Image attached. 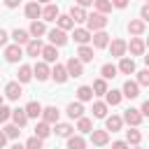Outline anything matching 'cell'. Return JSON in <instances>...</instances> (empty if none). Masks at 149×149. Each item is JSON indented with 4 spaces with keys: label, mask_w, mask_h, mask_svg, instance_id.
<instances>
[{
    "label": "cell",
    "mask_w": 149,
    "mask_h": 149,
    "mask_svg": "<svg viewBox=\"0 0 149 149\" xmlns=\"http://www.w3.org/2000/svg\"><path fill=\"white\" fill-rule=\"evenodd\" d=\"M107 28V16L100 14V12H93L86 16V30L88 33H98V30H105Z\"/></svg>",
    "instance_id": "cell-1"
},
{
    "label": "cell",
    "mask_w": 149,
    "mask_h": 149,
    "mask_svg": "<svg viewBox=\"0 0 149 149\" xmlns=\"http://www.w3.org/2000/svg\"><path fill=\"white\" fill-rule=\"evenodd\" d=\"M121 119H123V123H128L130 128H137V126L142 123V119H144V116L140 114V109H135V107H128V109L123 112V116H121Z\"/></svg>",
    "instance_id": "cell-2"
},
{
    "label": "cell",
    "mask_w": 149,
    "mask_h": 149,
    "mask_svg": "<svg viewBox=\"0 0 149 149\" xmlns=\"http://www.w3.org/2000/svg\"><path fill=\"white\" fill-rule=\"evenodd\" d=\"M47 35H49V42L54 47H65L68 44V33L61 30V28H51V30H47Z\"/></svg>",
    "instance_id": "cell-3"
},
{
    "label": "cell",
    "mask_w": 149,
    "mask_h": 149,
    "mask_svg": "<svg viewBox=\"0 0 149 149\" xmlns=\"http://www.w3.org/2000/svg\"><path fill=\"white\" fill-rule=\"evenodd\" d=\"M126 51H128V42H126V40L116 37V40H112V42H109V54H112L114 58H123V56H126Z\"/></svg>",
    "instance_id": "cell-4"
},
{
    "label": "cell",
    "mask_w": 149,
    "mask_h": 149,
    "mask_svg": "<svg viewBox=\"0 0 149 149\" xmlns=\"http://www.w3.org/2000/svg\"><path fill=\"white\" fill-rule=\"evenodd\" d=\"M65 70H68L70 77H81V74H84V63H81L77 56H70L68 63H65Z\"/></svg>",
    "instance_id": "cell-5"
},
{
    "label": "cell",
    "mask_w": 149,
    "mask_h": 149,
    "mask_svg": "<svg viewBox=\"0 0 149 149\" xmlns=\"http://www.w3.org/2000/svg\"><path fill=\"white\" fill-rule=\"evenodd\" d=\"M5 58H7V63H19L23 58V49L19 44H7L5 47Z\"/></svg>",
    "instance_id": "cell-6"
},
{
    "label": "cell",
    "mask_w": 149,
    "mask_h": 149,
    "mask_svg": "<svg viewBox=\"0 0 149 149\" xmlns=\"http://www.w3.org/2000/svg\"><path fill=\"white\" fill-rule=\"evenodd\" d=\"M33 77L37 79V81H47L49 77H51V68H49V63H35V68H33Z\"/></svg>",
    "instance_id": "cell-7"
},
{
    "label": "cell",
    "mask_w": 149,
    "mask_h": 149,
    "mask_svg": "<svg viewBox=\"0 0 149 149\" xmlns=\"http://www.w3.org/2000/svg\"><path fill=\"white\" fill-rule=\"evenodd\" d=\"M128 51H130V56H144V51H147L144 40H142V37H130V42H128Z\"/></svg>",
    "instance_id": "cell-8"
},
{
    "label": "cell",
    "mask_w": 149,
    "mask_h": 149,
    "mask_svg": "<svg viewBox=\"0 0 149 149\" xmlns=\"http://www.w3.org/2000/svg\"><path fill=\"white\" fill-rule=\"evenodd\" d=\"M121 95L128 98V100H135V98L140 95V86H137V81L126 79V81H123V88H121Z\"/></svg>",
    "instance_id": "cell-9"
},
{
    "label": "cell",
    "mask_w": 149,
    "mask_h": 149,
    "mask_svg": "<svg viewBox=\"0 0 149 149\" xmlns=\"http://www.w3.org/2000/svg\"><path fill=\"white\" fill-rule=\"evenodd\" d=\"M58 116H61V112H58V107H54V105H49V107H42V121L44 123H58Z\"/></svg>",
    "instance_id": "cell-10"
},
{
    "label": "cell",
    "mask_w": 149,
    "mask_h": 149,
    "mask_svg": "<svg viewBox=\"0 0 149 149\" xmlns=\"http://www.w3.org/2000/svg\"><path fill=\"white\" fill-rule=\"evenodd\" d=\"M68 70H65V65H61V63H56L54 68H51V79L56 81V84H65L68 81Z\"/></svg>",
    "instance_id": "cell-11"
},
{
    "label": "cell",
    "mask_w": 149,
    "mask_h": 149,
    "mask_svg": "<svg viewBox=\"0 0 149 149\" xmlns=\"http://www.w3.org/2000/svg\"><path fill=\"white\" fill-rule=\"evenodd\" d=\"M91 42H93L95 49H105V47H109V35L105 30H98V33L91 35Z\"/></svg>",
    "instance_id": "cell-12"
},
{
    "label": "cell",
    "mask_w": 149,
    "mask_h": 149,
    "mask_svg": "<svg viewBox=\"0 0 149 149\" xmlns=\"http://www.w3.org/2000/svg\"><path fill=\"white\" fill-rule=\"evenodd\" d=\"M23 12H26V16H28L30 21H37V19H42V7H40V2H35V0H33V2H28Z\"/></svg>",
    "instance_id": "cell-13"
},
{
    "label": "cell",
    "mask_w": 149,
    "mask_h": 149,
    "mask_svg": "<svg viewBox=\"0 0 149 149\" xmlns=\"http://www.w3.org/2000/svg\"><path fill=\"white\" fill-rule=\"evenodd\" d=\"M144 28H147V23H144L142 19H130V21H128V33H130L133 37H140V35L144 33Z\"/></svg>",
    "instance_id": "cell-14"
},
{
    "label": "cell",
    "mask_w": 149,
    "mask_h": 149,
    "mask_svg": "<svg viewBox=\"0 0 149 149\" xmlns=\"http://www.w3.org/2000/svg\"><path fill=\"white\" fill-rule=\"evenodd\" d=\"M47 33V26H44V21H30V28H28V35L33 37V40H40L42 35Z\"/></svg>",
    "instance_id": "cell-15"
},
{
    "label": "cell",
    "mask_w": 149,
    "mask_h": 149,
    "mask_svg": "<svg viewBox=\"0 0 149 149\" xmlns=\"http://www.w3.org/2000/svg\"><path fill=\"white\" fill-rule=\"evenodd\" d=\"M116 70H119L121 74H133V72H135V61H133V58H128V56H123V58H119Z\"/></svg>",
    "instance_id": "cell-16"
},
{
    "label": "cell",
    "mask_w": 149,
    "mask_h": 149,
    "mask_svg": "<svg viewBox=\"0 0 149 149\" xmlns=\"http://www.w3.org/2000/svg\"><path fill=\"white\" fill-rule=\"evenodd\" d=\"M121 126H123V119L121 116H116V114H112V116H105V130L109 133H116V130H121Z\"/></svg>",
    "instance_id": "cell-17"
},
{
    "label": "cell",
    "mask_w": 149,
    "mask_h": 149,
    "mask_svg": "<svg viewBox=\"0 0 149 149\" xmlns=\"http://www.w3.org/2000/svg\"><path fill=\"white\" fill-rule=\"evenodd\" d=\"M91 142L95 144V147H105L107 142H109V133L107 130H91Z\"/></svg>",
    "instance_id": "cell-18"
},
{
    "label": "cell",
    "mask_w": 149,
    "mask_h": 149,
    "mask_svg": "<svg viewBox=\"0 0 149 149\" xmlns=\"http://www.w3.org/2000/svg\"><path fill=\"white\" fill-rule=\"evenodd\" d=\"M58 7L54 5V2H49V5H44L42 7V21H56L58 19Z\"/></svg>",
    "instance_id": "cell-19"
},
{
    "label": "cell",
    "mask_w": 149,
    "mask_h": 149,
    "mask_svg": "<svg viewBox=\"0 0 149 149\" xmlns=\"http://www.w3.org/2000/svg\"><path fill=\"white\" fill-rule=\"evenodd\" d=\"M68 16H70L74 23H81V21H86V16H88V14H86V9H84V7L72 5V7H70V12H68Z\"/></svg>",
    "instance_id": "cell-20"
},
{
    "label": "cell",
    "mask_w": 149,
    "mask_h": 149,
    "mask_svg": "<svg viewBox=\"0 0 149 149\" xmlns=\"http://www.w3.org/2000/svg\"><path fill=\"white\" fill-rule=\"evenodd\" d=\"M21 93H23V91H21V84H19V81H9V84L5 86V95H7L9 100H19Z\"/></svg>",
    "instance_id": "cell-21"
},
{
    "label": "cell",
    "mask_w": 149,
    "mask_h": 149,
    "mask_svg": "<svg viewBox=\"0 0 149 149\" xmlns=\"http://www.w3.org/2000/svg\"><path fill=\"white\" fill-rule=\"evenodd\" d=\"M65 114L70 116V119H81L84 116V102H70L68 105V109H65Z\"/></svg>",
    "instance_id": "cell-22"
},
{
    "label": "cell",
    "mask_w": 149,
    "mask_h": 149,
    "mask_svg": "<svg viewBox=\"0 0 149 149\" xmlns=\"http://www.w3.org/2000/svg\"><path fill=\"white\" fill-rule=\"evenodd\" d=\"M12 123L19 126V128H23V126L28 123V114H26V109H21V107L12 109Z\"/></svg>",
    "instance_id": "cell-23"
},
{
    "label": "cell",
    "mask_w": 149,
    "mask_h": 149,
    "mask_svg": "<svg viewBox=\"0 0 149 149\" xmlns=\"http://www.w3.org/2000/svg\"><path fill=\"white\" fill-rule=\"evenodd\" d=\"M91 35L93 33H88L86 28H74V33H72V37H74V42L81 47V44H88L91 42Z\"/></svg>",
    "instance_id": "cell-24"
},
{
    "label": "cell",
    "mask_w": 149,
    "mask_h": 149,
    "mask_svg": "<svg viewBox=\"0 0 149 149\" xmlns=\"http://www.w3.org/2000/svg\"><path fill=\"white\" fill-rule=\"evenodd\" d=\"M42 42L40 40H30L28 44H26V56H30V58H37L40 54H42Z\"/></svg>",
    "instance_id": "cell-25"
},
{
    "label": "cell",
    "mask_w": 149,
    "mask_h": 149,
    "mask_svg": "<svg viewBox=\"0 0 149 149\" xmlns=\"http://www.w3.org/2000/svg\"><path fill=\"white\" fill-rule=\"evenodd\" d=\"M40 56L44 58V63H56V61H58V51H56V47H54V44L42 47V54H40Z\"/></svg>",
    "instance_id": "cell-26"
},
{
    "label": "cell",
    "mask_w": 149,
    "mask_h": 149,
    "mask_svg": "<svg viewBox=\"0 0 149 149\" xmlns=\"http://www.w3.org/2000/svg\"><path fill=\"white\" fill-rule=\"evenodd\" d=\"M12 40H14V44H19V47H21V44H28L33 37L28 35V30H23V28H16V30L12 33Z\"/></svg>",
    "instance_id": "cell-27"
},
{
    "label": "cell",
    "mask_w": 149,
    "mask_h": 149,
    "mask_svg": "<svg viewBox=\"0 0 149 149\" xmlns=\"http://www.w3.org/2000/svg\"><path fill=\"white\" fill-rule=\"evenodd\" d=\"M77 58L81 61V63H91L95 56H93V47H88V44H81L79 47V51H77Z\"/></svg>",
    "instance_id": "cell-28"
},
{
    "label": "cell",
    "mask_w": 149,
    "mask_h": 149,
    "mask_svg": "<svg viewBox=\"0 0 149 149\" xmlns=\"http://www.w3.org/2000/svg\"><path fill=\"white\" fill-rule=\"evenodd\" d=\"M26 114H28V119H37V116H42V105L37 102V100H30L26 107Z\"/></svg>",
    "instance_id": "cell-29"
},
{
    "label": "cell",
    "mask_w": 149,
    "mask_h": 149,
    "mask_svg": "<svg viewBox=\"0 0 149 149\" xmlns=\"http://www.w3.org/2000/svg\"><path fill=\"white\" fill-rule=\"evenodd\" d=\"M56 28H61V30H72L74 28V21L68 16V14H58V19H56Z\"/></svg>",
    "instance_id": "cell-30"
},
{
    "label": "cell",
    "mask_w": 149,
    "mask_h": 149,
    "mask_svg": "<svg viewBox=\"0 0 149 149\" xmlns=\"http://www.w3.org/2000/svg\"><path fill=\"white\" fill-rule=\"evenodd\" d=\"M16 74H19V79H16L19 84H28V81L33 79V68H30V65H21Z\"/></svg>",
    "instance_id": "cell-31"
},
{
    "label": "cell",
    "mask_w": 149,
    "mask_h": 149,
    "mask_svg": "<svg viewBox=\"0 0 149 149\" xmlns=\"http://www.w3.org/2000/svg\"><path fill=\"white\" fill-rule=\"evenodd\" d=\"M77 100H79V102H88V100H93V88L86 86V84L79 86V88H77Z\"/></svg>",
    "instance_id": "cell-32"
},
{
    "label": "cell",
    "mask_w": 149,
    "mask_h": 149,
    "mask_svg": "<svg viewBox=\"0 0 149 149\" xmlns=\"http://www.w3.org/2000/svg\"><path fill=\"white\" fill-rule=\"evenodd\" d=\"M121 100H123V95H121V91H116V88H112V91L105 93V102H107V107H109V105L114 107V105H119Z\"/></svg>",
    "instance_id": "cell-33"
},
{
    "label": "cell",
    "mask_w": 149,
    "mask_h": 149,
    "mask_svg": "<svg viewBox=\"0 0 149 149\" xmlns=\"http://www.w3.org/2000/svg\"><path fill=\"white\" fill-rule=\"evenodd\" d=\"M49 135H51V126H49V123H44V121H37V126H35V137L47 140Z\"/></svg>",
    "instance_id": "cell-34"
},
{
    "label": "cell",
    "mask_w": 149,
    "mask_h": 149,
    "mask_svg": "<svg viewBox=\"0 0 149 149\" xmlns=\"http://www.w3.org/2000/svg\"><path fill=\"white\" fill-rule=\"evenodd\" d=\"M126 142L133 144V147H137V144L142 142V133H140L137 128H128V130H126Z\"/></svg>",
    "instance_id": "cell-35"
},
{
    "label": "cell",
    "mask_w": 149,
    "mask_h": 149,
    "mask_svg": "<svg viewBox=\"0 0 149 149\" xmlns=\"http://www.w3.org/2000/svg\"><path fill=\"white\" fill-rule=\"evenodd\" d=\"M77 130H79L81 135L91 133V130H93V121H91L88 116H81V119H77Z\"/></svg>",
    "instance_id": "cell-36"
},
{
    "label": "cell",
    "mask_w": 149,
    "mask_h": 149,
    "mask_svg": "<svg viewBox=\"0 0 149 149\" xmlns=\"http://www.w3.org/2000/svg\"><path fill=\"white\" fill-rule=\"evenodd\" d=\"M68 149H86V140L81 135H70L68 137Z\"/></svg>",
    "instance_id": "cell-37"
},
{
    "label": "cell",
    "mask_w": 149,
    "mask_h": 149,
    "mask_svg": "<svg viewBox=\"0 0 149 149\" xmlns=\"http://www.w3.org/2000/svg\"><path fill=\"white\" fill-rule=\"evenodd\" d=\"M91 88H93V95H105V93L109 91V88H107V79H102V77H100V79H95Z\"/></svg>",
    "instance_id": "cell-38"
},
{
    "label": "cell",
    "mask_w": 149,
    "mask_h": 149,
    "mask_svg": "<svg viewBox=\"0 0 149 149\" xmlns=\"http://www.w3.org/2000/svg\"><path fill=\"white\" fill-rule=\"evenodd\" d=\"M93 116H95V119H105V116H107V102L95 100V102H93Z\"/></svg>",
    "instance_id": "cell-39"
},
{
    "label": "cell",
    "mask_w": 149,
    "mask_h": 149,
    "mask_svg": "<svg viewBox=\"0 0 149 149\" xmlns=\"http://www.w3.org/2000/svg\"><path fill=\"white\" fill-rule=\"evenodd\" d=\"M116 65H112V63H105L102 68H100V74H102V79H114L116 77Z\"/></svg>",
    "instance_id": "cell-40"
},
{
    "label": "cell",
    "mask_w": 149,
    "mask_h": 149,
    "mask_svg": "<svg viewBox=\"0 0 149 149\" xmlns=\"http://www.w3.org/2000/svg\"><path fill=\"white\" fill-rule=\"evenodd\" d=\"M54 130H56V135H58V137H70V135H72V130H74V128H72V126H70V123H61V121H58V123H56V128H54Z\"/></svg>",
    "instance_id": "cell-41"
},
{
    "label": "cell",
    "mask_w": 149,
    "mask_h": 149,
    "mask_svg": "<svg viewBox=\"0 0 149 149\" xmlns=\"http://www.w3.org/2000/svg\"><path fill=\"white\" fill-rule=\"evenodd\" d=\"M93 5H95V12H100L105 16L112 12V0H93Z\"/></svg>",
    "instance_id": "cell-42"
},
{
    "label": "cell",
    "mask_w": 149,
    "mask_h": 149,
    "mask_svg": "<svg viewBox=\"0 0 149 149\" xmlns=\"http://www.w3.org/2000/svg\"><path fill=\"white\" fill-rule=\"evenodd\" d=\"M2 133L7 135V140H16V137L21 135V128H19V126H14V123H7V126L2 128Z\"/></svg>",
    "instance_id": "cell-43"
},
{
    "label": "cell",
    "mask_w": 149,
    "mask_h": 149,
    "mask_svg": "<svg viewBox=\"0 0 149 149\" xmlns=\"http://www.w3.org/2000/svg\"><path fill=\"white\" fill-rule=\"evenodd\" d=\"M137 86H149V68H144V70H140L137 72Z\"/></svg>",
    "instance_id": "cell-44"
},
{
    "label": "cell",
    "mask_w": 149,
    "mask_h": 149,
    "mask_svg": "<svg viewBox=\"0 0 149 149\" xmlns=\"http://www.w3.org/2000/svg\"><path fill=\"white\" fill-rule=\"evenodd\" d=\"M26 149H44V147H42V140L33 135V137H28V140H26Z\"/></svg>",
    "instance_id": "cell-45"
},
{
    "label": "cell",
    "mask_w": 149,
    "mask_h": 149,
    "mask_svg": "<svg viewBox=\"0 0 149 149\" xmlns=\"http://www.w3.org/2000/svg\"><path fill=\"white\" fill-rule=\"evenodd\" d=\"M12 119V109L7 105H0V123H7Z\"/></svg>",
    "instance_id": "cell-46"
},
{
    "label": "cell",
    "mask_w": 149,
    "mask_h": 149,
    "mask_svg": "<svg viewBox=\"0 0 149 149\" xmlns=\"http://www.w3.org/2000/svg\"><path fill=\"white\" fill-rule=\"evenodd\" d=\"M112 149H130V144H128L126 140H116V142L112 144Z\"/></svg>",
    "instance_id": "cell-47"
},
{
    "label": "cell",
    "mask_w": 149,
    "mask_h": 149,
    "mask_svg": "<svg viewBox=\"0 0 149 149\" xmlns=\"http://www.w3.org/2000/svg\"><path fill=\"white\" fill-rule=\"evenodd\" d=\"M140 19H142V21H144V23H147V21H149V2H147V5H144V7H142V9H140Z\"/></svg>",
    "instance_id": "cell-48"
},
{
    "label": "cell",
    "mask_w": 149,
    "mask_h": 149,
    "mask_svg": "<svg viewBox=\"0 0 149 149\" xmlns=\"http://www.w3.org/2000/svg\"><path fill=\"white\" fill-rule=\"evenodd\" d=\"M112 7H116V9H126V7H128V0H112Z\"/></svg>",
    "instance_id": "cell-49"
},
{
    "label": "cell",
    "mask_w": 149,
    "mask_h": 149,
    "mask_svg": "<svg viewBox=\"0 0 149 149\" xmlns=\"http://www.w3.org/2000/svg\"><path fill=\"white\" fill-rule=\"evenodd\" d=\"M140 114H142V116H149V100H144V102H142V107H140Z\"/></svg>",
    "instance_id": "cell-50"
},
{
    "label": "cell",
    "mask_w": 149,
    "mask_h": 149,
    "mask_svg": "<svg viewBox=\"0 0 149 149\" xmlns=\"http://www.w3.org/2000/svg\"><path fill=\"white\" fill-rule=\"evenodd\" d=\"M7 37H9V35H7V33L0 28V47H5V44H7Z\"/></svg>",
    "instance_id": "cell-51"
},
{
    "label": "cell",
    "mask_w": 149,
    "mask_h": 149,
    "mask_svg": "<svg viewBox=\"0 0 149 149\" xmlns=\"http://www.w3.org/2000/svg\"><path fill=\"white\" fill-rule=\"evenodd\" d=\"M19 2H21V0H5V7L14 9V7H19Z\"/></svg>",
    "instance_id": "cell-52"
},
{
    "label": "cell",
    "mask_w": 149,
    "mask_h": 149,
    "mask_svg": "<svg viewBox=\"0 0 149 149\" xmlns=\"http://www.w3.org/2000/svg\"><path fill=\"white\" fill-rule=\"evenodd\" d=\"M77 5L79 7H88V5H93V0H77Z\"/></svg>",
    "instance_id": "cell-53"
},
{
    "label": "cell",
    "mask_w": 149,
    "mask_h": 149,
    "mask_svg": "<svg viewBox=\"0 0 149 149\" xmlns=\"http://www.w3.org/2000/svg\"><path fill=\"white\" fill-rule=\"evenodd\" d=\"M5 144H7V135H5V133H2V130H0V149H2V147H5Z\"/></svg>",
    "instance_id": "cell-54"
},
{
    "label": "cell",
    "mask_w": 149,
    "mask_h": 149,
    "mask_svg": "<svg viewBox=\"0 0 149 149\" xmlns=\"http://www.w3.org/2000/svg\"><path fill=\"white\" fill-rule=\"evenodd\" d=\"M9 149H26V144H19V142H14V144H12Z\"/></svg>",
    "instance_id": "cell-55"
},
{
    "label": "cell",
    "mask_w": 149,
    "mask_h": 149,
    "mask_svg": "<svg viewBox=\"0 0 149 149\" xmlns=\"http://www.w3.org/2000/svg\"><path fill=\"white\" fill-rule=\"evenodd\" d=\"M142 58H144V65L149 68V54H147V56H142Z\"/></svg>",
    "instance_id": "cell-56"
},
{
    "label": "cell",
    "mask_w": 149,
    "mask_h": 149,
    "mask_svg": "<svg viewBox=\"0 0 149 149\" xmlns=\"http://www.w3.org/2000/svg\"><path fill=\"white\" fill-rule=\"evenodd\" d=\"M35 2H44V5H49V2H51V0H35Z\"/></svg>",
    "instance_id": "cell-57"
},
{
    "label": "cell",
    "mask_w": 149,
    "mask_h": 149,
    "mask_svg": "<svg viewBox=\"0 0 149 149\" xmlns=\"http://www.w3.org/2000/svg\"><path fill=\"white\" fill-rule=\"evenodd\" d=\"M144 44H147V47H149V37H147V40H144Z\"/></svg>",
    "instance_id": "cell-58"
},
{
    "label": "cell",
    "mask_w": 149,
    "mask_h": 149,
    "mask_svg": "<svg viewBox=\"0 0 149 149\" xmlns=\"http://www.w3.org/2000/svg\"><path fill=\"white\" fill-rule=\"evenodd\" d=\"M133 149H142V147H133Z\"/></svg>",
    "instance_id": "cell-59"
},
{
    "label": "cell",
    "mask_w": 149,
    "mask_h": 149,
    "mask_svg": "<svg viewBox=\"0 0 149 149\" xmlns=\"http://www.w3.org/2000/svg\"><path fill=\"white\" fill-rule=\"evenodd\" d=\"M0 105H2V98H0Z\"/></svg>",
    "instance_id": "cell-60"
},
{
    "label": "cell",
    "mask_w": 149,
    "mask_h": 149,
    "mask_svg": "<svg viewBox=\"0 0 149 149\" xmlns=\"http://www.w3.org/2000/svg\"><path fill=\"white\" fill-rule=\"evenodd\" d=\"M147 2H149V0H147Z\"/></svg>",
    "instance_id": "cell-61"
}]
</instances>
